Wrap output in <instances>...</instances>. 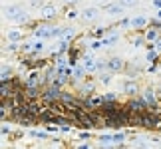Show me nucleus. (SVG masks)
Returning a JSON list of instances; mask_svg holds the SVG:
<instances>
[{"label":"nucleus","instance_id":"nucleus-1","mask_svg":"<svg viewBox=\"0 0 161 149\" xmlns=\"http://www.w3.org/2000/svg\"><path fill=\"white\" fill-rule=\"evenodd\" d=\"M106 66L109 68V72H121L123 68H125V62H123L121 58H111V60H108Z\"/></svg>","mask_w":161,"mask_h":149},{"label":"nucleus","instance_id":"nucleus-2","mask_svg":"<svg viewBox=\"0 0 161 149\" xmlns=\"http://www.w3.org/2000/svg\"><path fill=\"white\" fill-rule=\"evenodd\" d=\"M123 8H125V6H123L121 2H114V4H106V6H103V10H106L108 14H121Z\"/></svg>","mask_w":161,"mask_h":149},{"label":"nucleus","instance_id":"nucleus-3","mask_svg":"<svg viewBox=\"0 0 161 149\" xmlns=\"http://www.w3.org/2000/svg\"><path fill=\"white\" fill-rule=\"evenodd\" d=\"M40 14H42V18H54L56 14H58V8H56V6H52V4H44V8L40 10Z\"/></svg>","mask_w":161,"mask_h":149},{"label":"nucleus","instance_id":"nucleus-4","mask_svg":"<svg viewBox=\"0 0 161 149\" xmlns=\"http://www.w3.org/2000/svg\"><path fill=\"white\" fill-rule=\"evenodd\" d=\"M22 12H24V10L20 8V6H10V8H6V10H4V16H6V18H10V20H16V18L22 14Z\"/></svg>","mask_w":161,"mask_h":149},{"label":"nucleus","instance_id":"nucleus-5","mask_svg":"<svg viewBox=\"0 0 161 149\" xmlns=\"http://www.w3.org/2000/svg\"><path fill=\"white\" fill-rule=\"evenodd\" d=\"M96 18H97V8H86V10H82V20L92 22V20H96Z\"/></svg>","mask_w":161,"mask_h":149},{"label":"nucleus","instance_id":"nucleus-6","mask_svg":"<svg viewBox=\"0 0 161 149\" xmlns=\"http://www.w3.org/2000/svg\"><path fill=\"white\" fill-rule=\"evenodd\" d=\"M145 26H147V18L145 16H135V18H131V28L141 30V28H145Z\"/></svg>","mask_w":161,"mask_h":149},{"label":"nucleus","instance_id":"nucleus-7","mask_svg":"<svg viewBox=\"0 0 161 149\" xmlns=\"http://www.w3.org/2000/svg\"><path fill=\"white\" fill-rule=\"evenodd\" d=\"M34 36L36 38H48V36H52V28L50 26H40V28H36Z\"/></svg>","mask_w":161,"mask_h":149},{"label":"nucleus","instance_id":"nucleus-8","mask_svg":"<svg viewBox=\"0 0 161 149\" xmlns=\"http://www.w3.org/2000/svg\"><path fill=\"white\" fill-rule=\"evenodd\" d=\"M145 40H147V42H153V44H155V42L159 40V30H157V28H149V30L145 32Z\"/></svg>","mask_w":161,"mask_h":149},{"label":"nucleus","instance_id":"nucleus-9","mask_svg":"<svg viewBox=\"0 0 161 149\" xmlns=\"http://www.w3.org/2000/svg\"><path fill=\"white\" fill-rule=\"evenodd\" d=\"M143 99L147 102V105H151V108H155V105H157V97H155V94H153L151 90H147L145 94H143Z\"/></svg>","mask_w":161,"mask_h":149},{"label":"nucleus","instance_id":"nucleus-10","mask_svg":"<svg viewBox=\"0 0 161 149\" xmlns=\"http://www.w3.org/2000/svg\"><path fill=\"white\" fill-rule=\"evenodd\" d=\"M58 97H60V91H58V88H56V86L44 94V99H46V102H54V99H58Z\"/></svg>","mask_w":161,"mask_h":149},{"label":"nucleus","instance_id":"nucleus-11","mask_svg":"<svg viewBox=\"0 0 161 149\" xmlns=\"http://www.w3.org/2000/svg\"><path fill=\"white\" fill-rule=\"evenodd\" d=\"M6 38L10 42H20L22 40V32L20 30H8V32H6Z\"/></svg>","mask_w":161,"mask_h":149},{"label":"nucleus","instance_id":"nucleus-12","mask_svg":"<svg viewBox=\"0 0 161 149\" xmlns=\"http://www.w3.org/2000/svg\"><path fill=\"white\" fill-rule=\"evenodd\" d=\"M86 103H88L90 108H97V105H102V103H103V96H92Z\"/></svg>","mask_w":161,"mask_h":149},{"label":"nucleus","instance_id":"nucleus-13","mask_svg":"<svg viewBox=\"0 0 161 149\" xmlns=\"http://www.w3.org/2000/svg\"><path fill=\"white\" fill-rule=\"evenodd\" d=\"M123 91L129 96H133V94H137V82H127L125 86H123Z\"/></svg>","mask_w":161,"mask_h":149},{"label":"nucleus","instance_id":"nucleus-14","mask_svg":"<svg viewBox=\"0 0 161 149\" xmlns=\"http://www.w3.org/2000/svg\"><path fill=\"white\" fill-rule=\"evenodd\" d=\"M84 70L86 72H96L97 70V62H94V60H84Z\"/></svg>","mask_w":161,"mask_h":149},{"label":"nucleus","instance_id":"nucleus-15","mask_svg":"<svg viewBox=\"0 0 161 149\" xmlns=\"http://www.w3.org/2000/svg\"><path fill=\"white\" fill-rule=\"evenodd\" d=\"M145 105H147V102L143 97H141V99H131V108L133 109H145Z\"/></svg>","mask_w":161,"mask_h":149},{"label":"nucleus","instance_id":"nucleus-16","mask_svg":"<svg viewBox=\"0 0 161 149\" xmlns=\"http://www.w3.org/2000/svg\"><path fill=\"white\" fill-rule=\"evenodd\" d=\"M84 72H86V70H84V66H82V68H80V66H74L72 78H74V80H82V78H84Z\"/></svg>","mask_w":161,"mask_h":149},{"label":"nucleus","instance_id":"nucleus-17","mask_svg":"<svg viewBox=\"0 0 161 149\" xmlns=\"http://www.w3.org/2000/svg\"><path fill=\"white\" fill-rule=\"evenodd\" d=\"M115 40H117V34L111 32V36H108V38L102 40V44H103V46H111V44H115Z\"/></svg>","mask_w":161,"mask_h":149},{"label":"nucleus","instance_id":"nucleus-18","mask_svg":"<svg viewBox=\"0 0 161 149\" xmlns=\"http://www.w3.org/2000/svg\"><path fill=\"white\" fill-rule=\"evenodd\" d=\"M44 0H30V6H32V8H38V10H42L44 8Z\"/></svg>","mask_w":161,"mask_h":149},{"label":"nucleus","instance_id":"nucleus-19","mask_svg":"<svg viewBox=\"0 0 161 149\" xmlns=\"http://www.w3.org/2000/svg\"><path fill=\"white\" fill-rule=\"evenodd\" d=\"M115 99H117L115 94H106V96H103V103H114Z\"/></svg>","mask_w":161,"mask_h":149},{"label":"nucleus","instance_id":"nucleus-20","mask_svg":"<svg viewBox=\"0 0 161 149\" xmlns=\"http://www.w3.org/2000/svg\"><path fill=\"white\" fill-rule=\"evenodd\" d=\"M38 76H36V74H32V76H30L28 78V82H26V86H30V88H32V86H36V84H38Z\"/></svg>","mask_w":161,"mask_h":149},{"label":"nucleus","instance_id":"nucleus-21","mask_svg":"<svg viewBox=\"0 0 161 149\" xmlns=\"http://www.w3.org/2000/svg\"><path fill=\"white\" fill-rule=\"evenodd\" d=\"M119 2H121L123 6H125V8H133V6L139 2V0H119Z\"/></svg>","mask_w":161,"mask_h":149},{"label":"nucleus","instance_id":"nucleus-22","mask_svg":"<svg viewBox=\"0 0 161 149\" xmlns=\"http://www.w3.org/2000/svg\"><path fill=\"white\" fill-rule=\"evenodd\" d=\"M157 54H159V52H157V50H155V48H153V50H151V52H147V60H149V62H153V60H155V58H157Z\"/></svg>","mask_w":161,"mask_h":149},{"label":"nucleus","instance_id":"nucleus-23","mask_svg":"<svg viewBox=\"0 0 161 149\" xmlns=\"http://www.w3.org/2000/svg\"><path fill=\"white\" fill-rule=\"evenodd\" d=\"M123 139H125V133H123V131H119V133L114 135V141H117V143H119V141H123Z\"/></svg>","mask_w":161,"mask_h":149},{"label":"nucleus","instance_id":"nucleus-24","mask_svg":"<svg viewBox=\"0 0 161 149\" xmlns=\"http://www.w3.org/2000/svg\"><path fill=\"white\" fill-rule=\"evenodd\" d=\"M14 22H28V14H26V12H22V14L18 16V18H16Z\"/></svg>","mask_w":161,"mask_h":149},{"label":"nucleus","instance_id":"nucleus-25","mask_svg":"<svg viewBox=\"0 0 161 149\" xmlns=\"http://www.w3.org/2000/svg\"><path fill=\"white\" fill-rule=\"evenodd\" d=\"M100 80H102V84H111V76H106V74H103Z\"/></svg>","mask_w":161,"mask_h":149},{"label":"nucleus","instance_id":"nucleus-26","mask_svg":"<svg viewBox=\"0 0 161 149\" xmlns=\"http://www.w3.org/2000/svg\"><path fill=\"white\" fill-rule=\"evenodd\" d=\"M62 2H64L66 6H74V4H78L80 0H62Z\"/></svg>","mask_w":161,"mask_h":149},{"label":"nucleus","instance_id":"nucleus-27","mask_svg":"<svg viewBox=\"0 0 161 149\" xmlns=\"http://www.w3.org/2000/svg\"><path fill=\"white\" fill-rule=\"evenodd\" d=\"M32 135H36V137H46V131H32Z\"/></svg>","mask_w":161,"mask_h":149},{"label":"nucleus","instance_id":"nucleus-28","mask_svg":"<svg viewBox=\"0 0 161 149\" xmlns=\"http://www.w3.org/2000/svg\"><path fill=\"white\" fill-rule=\"evenodd\" d=\"M32 48L36 50V52H40V50H44V46H42V44H40V42H36V44H34Z\"/></svg>","mask_w":161,"mask_h":149},{"label":"nucleus","instance_id":"nucleus-29","mask_svg":"<svg viewBox=\"0 0 161 149\" xmlns=\"http://www.w3.org/2000/svg\"><path fill=\"white\" fill-rule=\"evenodd\" d=\"M92 90H94V84H86L84 86V91H92Z\"/></svg>","mask_w":161,"mask_h":149},{"label":"nucleus","instance_id":"nucleus-30","mask_svg":"<svg viewBox=\"0 0 161 149\" xmlns=\"http://www.w3.org/2000/svg\"><path fill=\"white\" fill-rule=\"evenodd\" d=\"M102 141H114V135H102Z\"/></svg>","mask_w":161,"mask_h":149},{"label":"nucleus","instance_id":"nucleus-31","mask_svg":"<svg viewBox=\"0 0 161 149\" xmlns=\"http://www.w3.org/2000/svg\"><path fill=\"white\" fill-rule=\"evenodd\" d=\"M153 48H155V50H157V52H161V40H157V42H155V44H153Z\"/></svg>","mask_w":161,"mask_h":149},{"label":"nucleus","instance_id":"nucleus-32","mask_svg":"<svg viewBox=\"0 0 161 149\" xmlns=\"http://www.w3.org/2000/svg\"><path fill=\"white\" fill-rule=\"evenodd\" d=\"M153 6H155L157 10H161V0H153Z\"/></svg>","mask_w":161,"mask_h":149},{"label":"nucleus","instance_id":"nucleus-33","mask_svg":"<svg viewBox=\"0 0 161 149\" xmlns=\"http://www.w3.org/2000/svg\"><path fill=\"white\" fill-rule=\"evenodd\" d=\"M155 18H157V20H161V10L157 12V16H155Z\"/></svg>","mask_w":161,"mask_h":149}]
</instances>
